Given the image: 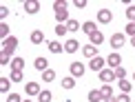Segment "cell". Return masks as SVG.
Returning <instances> with one entry per match:
<instances>
[{"label":"cell","instance_id":"ab89813d","mask_svg":"<svg viewBox=\"0 0 135 102\" xmlns=\"http://www.w3.org/2000/svg\"><path fill=\"white\" fill-rule=\"evenodd\" d=\"M22 102H33V100H22Z\"/></svg>","mask_w":135,"mask_h":102},{"label":"cell","instance_id":"ac0fdd59","mask_svg":"<svg viewBox=\"0 0 135 102\" xmlns=\"http://www.w3.org/2000/svg\"><path fill=\"white\" fill-rule=\"evenodd\" d=\"M47 47H49V51H51V53H62V49H64L58 40H51V42L47 44Z\"/></svg>","mask_w":135,"mask_h":102},{"label":"cell","instance_id":"60d3db41","mask_svg":"<svg viewBox=\"0 0 135 102\" xmlns=\"http://www.w3.org/2000/svg\"><path fill=\"white\" fill-rule=\"evenodd\" d=\"M133 80H135V73H133Z\"/></svg>","mask_w":135,"mask_h":102},{"label":"cell","instance_id":"ffe728a7","mask_svg":"<svg viewBox=\"0 0 135 102\" xmlns=\"http://www.w3.org/2000/svg\"><path fill=\"white\" fill-rule=\"evenodd\" d=\"M60 84H62V89H73V87H75V78L66 76V78H62V82H60Z\"/></svg>","mask_w":135,"mask_h":102},{"label":"cell","instance_id":"603a6c76","mask_svg":"<svg viewBox=\"0 0 135 102\" xmlns=\"http://www.w3.org/2000/svg\"><path fill=\"white\" fill-rule=\"evenodd\" d=\"M53 80H55V71L53 69H47L42 73V82H53Z\"/></svg>","mask_w":135,"mask_h":102},{"label":"cell","instance_id":"8fae6325","mask_svg":"<svg viewBox=\"0 0 135 102\" xmlns=\"http://www.w3.org/2000/svg\"><path fill=\"white\" fill-rule=\"evenodd\" d=\"M100 80L102 82H113L115 80V71L113 69H102L100 71Z\"/></svg>","mask_w":135,"mask_h":102},{"label":"cell","instance_id":"7402d4cb","mask_svg":"<svg viewBox=\"0 0 135 102\" xmlns=\"http://www.w3.org/2000/svg\"><path fill=\"white\" fill-rule=\"evenodd\" d=\"M117 87H120V91H122V93H131L133 84L128 82V80H120V82H117Z\"/></svg>","mask_w":135,"mask_h":102},{"label":"cell","instance_id":"2e32d148","mask_svg":"<svg viewBox=\"0 0 135 102\" xmlns=\"http://www.w3.org/2000/svg\"><path fill=\"white\" fill-rule=\"evenodd\" d=\"M82 31L86 33V36L95 33V31H98V29H95V22H93V20H86V22H82Z\"/></svg>","mask_w":135,"mask_h":102},{"label":"cell","instance_id":"d6986e66","mask_svg":"<svg viewBox=\"0 0 135 102\" xmlns=\"http://www.w3.org/2000/svg\"><path fill=\"white\" fill-rule=\"evenodd\" d=\"M100 100H104L102 93H100V89H91L89 91V102H100Z\"/></svg>","mask_w":135,"mask_h":102},{"label":"cell","instance_id":"cb8c5ba5","mask_svg":"<svg viewBox=\"0 0 135 102\" xmlns=\"http://www.w3.org/2000/svg\"><path fill=\"white\" fill-rule=\"evenodd\" d=\"M9 84H11V78H0V91L7 93L9 91Z\"/></svg>","mask_w":135,"mask_h":102},{"label":"cell","instance_id":"9c48e42d","mask_svg":"<svg viewBox=\"0 0 135 102\" xmlns=\"http://www.w3.org/2000/svg\"><path fill=\"white\" fill-rule=\"evenodd\" d=\"M25 11L27 13H38V11H40V2H38V0H27L25 2Z\"/></svg>","mask_w":135,"mask_h":102},{"label":"cell","instance_id":"44dd1931","mask_svg":"<svg viewBox=\"0 0 135 102\" xmlns=\"http://www.w3.org/2000/svg\"><path fill=\"white\" fill-rule=\"evenodd\" d=\"M100 93H102V98H104V100H111V98H115V95H113V89H111L109 84H104V87L100 89Z\"/></svg>","mask_w":135,"mask_h":102},{"label":"cell","instance_id":"3957f363","mask_svg":"<svg viewBox=\"0 0 135 102\" xmlns=\"http://www.w3.org/2000/svg\"><path fill=\"white\" fill-rule=\"evenodd\" d=\"M106 64L111 67V69H117V67H122V55L117 53V51H113V53H109V58H106Z\"/></svg>","mask_w":135,"mask_h":102},{"label":"cell","instance_id":"ba28073f","mask_svg":"<svg viewBox=\"0 0 135 102\" xmlns=\"http://www.w3.org/2000/svg\"><path fill=\"white\" fill-rule=\"evenodd\" d=\"M124 40H126V36H124V33H113V36H111V47H113V49L124 47Z\"/></svg>","mask_w":135,"mask_h":102},{"label":"cell","instance_id":"e575fe53","mask_svg":"<svg viewBox=\"0 0 135 102\" xmlns=\"http://www.w3.org/2000/svg\"><path fill=\"white\" fill-rule=\"evenodd\" d=\"M7 102H22V98L18 93H9V98H7Z\"/></svg>","mask_w":135,"mask_h":102},{"label":"cell","instance_id":"f546056e","mask_svg":"<svg viewBox=\"0 0 135 102\" xmlns=\"http://www.w3.org/2000/svg\"><path fill=\"white\" fill-rule=\"evenodd\" d=\"M115 78H117V80H126V69H124V67H117V69H115Z\"/></svg>","mask_w":135,"mask_h":102},{"label":"cell","instance_id":"74e56055","mask_svg":"<svg viewBox=\"0 0 135 102\" xmlns=\"http://www.w3.org/2000/svg\"><path fill=\"white\" fill-rule=\"evenodd\" d=\"M102 102H115V98H111V100H102Z\"/></svg>","mask_w":135,"mask_h":102},{"label":"cell","instance_id":"83f0119b","mask_svg":"<svg viewBox=\"0 0 135 102\" xmlns=\"http://www.w3.org/2000/svg\"><path fill=\"white\" fill-rule=\"evenodd\" d=\"M66 29H69V31H80L82 27H80L78 20H69V22H66Z\"/></svg>","mask_w":135,"mask_h":102},{"label":"cell","instance_id":"f35d334b","mask_svg":"<svg viewBox=\"0 0 135 102\" xmlns=\"http://www.w3.org/2000/svg\"><path fill=\"white\" fill-rule=\"evenodd\" d=\"M131 44H133V47H135V38H131Z\"/></svg>","mask_w":135,"mask_h":102},{"label":"cell","instance_id":"7c38bea8","mask_svg":"<svg viewBox=\"0 0 135 102\" xmlns=\"http://www.w3.org/2000/svg\"><path fill=\"white\" fill-rule=\"evenodd\" d=\"M33 67H36L40 73H44V71L49 69V60L47 58H36V60H33Z\"/></svg>","mask_w":135,"mask_h":102},{"label":"cell","instance_id":"8d00e7d4","mask_svg":"<svg viewBox=\"0 0 135 102\" xmlns=\"http://www.w3.org/2000/svg\"><path fill=\"white\" fill-rule=\"evenodd\" d=\"M75 7L78 9H84V7H86V0H75Z\"/></svg>","mask_w":135,"mask_h":102},{"label":"cell","instance_id":"5bb4252c","mask_svg":"<svg viewBox=\"0 0 135 102\" xmlns=\"http://www.w3.org/2000/svg\"><path fill=\"white\" fill-rule=\"evenodd\" d=\"M89 38H91V44H93V47H100V44L104 42V33H102V31H95V33H91Z\"/></svg>","mask_w":135,"mask_h":102},{"label":"cell","instance_id":"5b68a950","mask_svg":"<svg viewBox=\"0 0 135 102\" xmlns=\"http://www.w3.org/2000/svg\"><path fill=\"white\" fill-rule=\"evenodd\" d=\"M69 71H71L73 78H82V76H84V64H82V62H71V64H69Z\"/></svg>","mask_w":135,"mask_h":102},{"label":"cell","instance_id":"484cf974","mask_svg":"<svg viewBox=\"0 0 135 102\" xmlns=\"http://www.w3.org/2000/svg\"><path fill=\"white\" fill-rule=\"evenodd\" d=\"M126 18H128V22H135V4L126 7Z\"/></svg>","mask_w":135,"mask_h":102},{"label":"cell","instance_id":"52a82bcc","mask_svg":"<svg viewBox=\"0 0 135 102\" xmlns=\"http://www.w3.org/2000/svg\"><path fill=\"white\" fill-rule=\"evenodd\" d=\"M104 64H106V60L98 55V58H93L91 62H89V69H91V71H98V73H100V71L104 69Z\"/></svg>","mask_w":135,"mask_h":102},{"label":"cell","instance_id":"7a4b0ae2","mask_svg":"<svg viewBox=\"0 0 135 102\" xmlns=\"http://www.w3.org/2000/svg\"><path fill=\"white\" fill-rule=\"evenodd\" d=\"M16 47H18V38H16V36H9L7 40H2V53L11 55L16 51Z\"/></svg>","mask_w":135,"mask_h":102},{"label":"cell","instance_id":"f1b7e54d","mask_svg":"<svg viewBox=\"0 0 135 102\" xmlns=\"http://www.w3.org/2000/svg\"><path fill=\"white\" fill-rule=\"evenodd\" d=\"M66 33H69V29H66V25H58V27H55V36H58V38L66 36Z\"/></svg>","mask_w":135,"mask_h":102},{"label":"cell","instance_id":"4fadbf2b","mask_svg":"<svg viewBox=\"0 0 135 102\" xmlns=\"http://www.w3.org/2000/svg\"><path fill=\"white\" fill-rule=\"evenodd\" d=\"M78 49H80V42H78V40H73V38L64 42V51H66V53H75Z\"/></svg>","mask_w":135,"mask_h":102},{"label":"cell","instance_id":"836d02e7","mask_svg":"<svg viewBox=\"0 0 135 102\" xmlns=\"http://www.w3.org/2000/svg\"><path fill=\"white\" fill-rule=\"evenodd\" d=\"M115 102H131V98H128V93H120L115 95Z\"/></svg>","mask_w":135,"mask_h":102},{"label":"cell","instance_id":"277c9868","mask_svg":"<svg viewBox=\"0 0 135 102\" xmlns=\"http://www.w3.org/2000/svg\"><path fill=\"white\" fill-rule=\"evenodd\" d=\"M111 20H113V11L111 9H100L98 11V22L100 25H109Z\"/></svg>","mask_w":135,"mask_h":102},{"label":"cell","instance_id":"d6a6232c","mask_svg":"<svg viewBox=\"0 0 135 102\" xmlns=\"http://www.w3.org/2000/svg\"><path fill=\"white\" fill-rule=\"evenodd\" d=\"M126 36L135 38V22H128V25H126Z\"/></svg>","mask_w":135,"mask_h":102},{"label":"cell","instance_id":"9a60e30c","mask_svg":"<svg viewBox=\"0 0 135 102\" xmlns=\"http://www.w3.org/2000/svg\"><path fill=\"white\" fill-rule=\"evenodd\" d=\"M29 38H31V42H33V44H42V42H44V33H42L40 29L31 31V36H29Z\"/></svg>","mask_w":135,"mask_h":102},{"label":"cell","instance_id":"6da1fadb","mask_svg":"<svg viewBox=\"0 0 135 102\" xmlns=\"http://www.w3.org/2000/svg\"><path fill=\"white\" fill-rule=\"evenodd\" d=\"M53 11H55V20H58V25H66L71 18H69V11H66V2H53Z\"/></svg>","mask_w":135,"mask_h":102},{"label":"cell","instance_id":"8992f818","mask_svg":"<svg viewBox=\"0 0 135 102\" xmlns=\"http://www.w3.org/2000/svg\"><path fill=\"white\" fill-rule=\"evenodd\" d=\"M25 91H27V95H36V98H38V95L42 93V89H40L38 82H27L25 84Z\"/></svg>","mask_w":135,"mask_h":102},{"label":"cell","instance_id":"d4e9b609","mask_svg":"<svg viewBox=\"0 0 135 102\" xmlns=\"http://www.w3.org/2000/svg\"><path fill=\"white\" fill-rule=\"evenodd\" d=\"M51 91H47V89H44V91L40 93V95H38V102H51Z\"/></svg>","mask_w":135,"mask_h":102},{"label":"cell","instance_id":"4316f807","mask_svg":"<svg viewBox=\"0 0 135 102\" xmlns=\"http://www.w3.org/2000/svg\"><path fill=\"white\" fill-rule=\"evenodd\" d=\"M0 38H2V40H7V38H9V25H7V22L0 25Z\"/></svg>","mask_w":135,"mask_h":102},{"label":"cell","instance_id":"d590c367","mask_svg":"<svg viewBox=\"0 0 135 102\" xmlns=\"http://www.w3.org/2000/svg\"><path fill=\"white\" fill-rule=\"evenodd\" d=\"M7 16H9V9L2 4V7H0V18H2V22H4V18H7Z\"/></svg>","mask_w":135,"mask_h":102},{"label":"cell","instance_id":"30bf717a","mask_svg":"<svg viewBox=\"0 0 135 102\" xmlns=\"http://www.w3.org/2000/svg\"><path fill=\"white\" fill-rule=\"evenodd\" d=\"M82 53L86 55L89 60H93V58H98V47H93V44H84V47H82Z\"/></svg>","mask_w":135,"mask_h":102},{"label":"cell","instance_id":"4dcf8cb0","mask_svg":"<svg viewBox=\"0 0 135 102\" xmlns=\"http://www.w3.org/2000/svg\"><path fill=\"white\" fill-rule=\"evenodd\" d=\"M11 82H22V71H11Z\"/></svg>","mask_w":135,"mask_h":102},{"label":"cell","instance_id":"1f68e13d","mask_svg":"<svg viewBox=\"0 0 135 102\" xmlns=\"http://www.w3.org/2000/svg\"><path fill=\"white\" fill-rule=\"evenodd\" d=\"M11 67V60H9V55L7 53H0V67Z\"/></svg>","mask_w":135,"mask_h":102},{"label":"cell","instance_id":"e0dca14e","mask_svg":"<svg viewBox=\"0 0 135 102\" xmlns=\"http://www.w3.org/2000/svg\"><path fill=\"white\" fill-rule=\"evenodd\" d=\"M25 69V60L22 58H13L11 60V71H22Z\"/></svg>","mask_w":135,"mask_h":102}]
</instances>
